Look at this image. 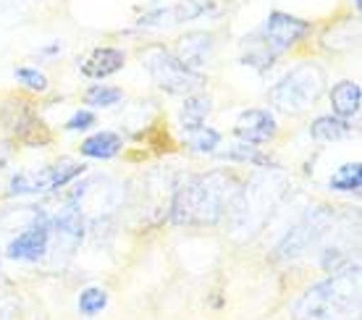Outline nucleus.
<instances>
[{
  "label": "nucleus",
  "instance_id": "nucleus-14",
  "mask_svg": "<svg viewBox=\"0 0 362 320\" xmlns=\"http://www.w3.org/2000/svg\"><path fill=\"white\" fill-rule=\"evenodd\" d=\"M360 102H362V90L357 82H339L331 90V108L339 119H349L354 113H360Z\"/></svg>",
  "mask_w": 362,
  "mask_h": 320
},
{
  "label": "nucleus",
  "instance_id": "nucleus-1",
  "mask_svg": "<svg viewBox=\"0 0 362 320\" xmlns=\"http://www.w3.org/2000/svg\"><path fill=\"white\" fill-rule=\"evenodd\" d=\"M239 186L226 171H210L176 186L171 200V220L179 226H213L231 208Z\"/></svg>",
  "mask_w": 362,
  "mask_h": 320
},
{
  "label": "nucleus",
  "instance_id": "nucleus-17",
  "mask_svg": "<svg viewBox=\"0 0 362 320\" xmlns=\"http://www.w3.org/2000/svg\"><path fill=\"white\" fill-rule=\"evenodd\" d=\"M349 124L346 119H339V116H320V119L313 121L310 126V137L317 139V142H334V139H341L349 134Z\"/></svg>",
  "mask_w": 362,
  "mask_h": 320
},
{
  "label": "nucleus",
  "instance_id": "nucleus-2",
  "mask_svg": "<svg viewBox=\"0 0 362 320\" xmlns=\"http://www.w3.org/2000/svg\"><path fill=\"white\" fill-rule=\"evenodd\" d=\"M360 310V268H339L334 275L308 292L291 304L294 320H352Z\"/></svg>",
  "mask_w": 362,
  "mask_h": 320
},
{
  "label": "nucleus",
  "instance_id": "nucleus-11",
  "mask_svg": "<svg viewBox=\"0 0 362 320\" xmlns=\"http://www.w3.org/2000/svg\"><path fill=\"white\" fill-rule=\"evenodd\" d=\"M276 131H279V126H276L273 113L271 110H263V108L245 110V113L236 119V126H234L236 137L242 139V142H247V145H255V147L271 142V139L276 137Z\"/></svg>",
  "mask_w": 362,
  "mask_h": 320
},
{
  "label": "nucleus",
  "instance_id": "nucleus-5",
  "mask_svg": "<svg viewBox=\"0 0 362 320\" xmlns=\"http://www.w3.org/2000/svg\"><path fill=\"white\" fill-rule=\"evenodd\" d=\"M142 64L147 66L150 76L160 90L171 92V95H192L194 90L202 87V73L192 71L181 64L173 53H168L165 47H150L142 53Z\"/></svg>",
  "mask_w": 362,
  "mask_h": 320
},
{
  "label": "nucleus",
  "instance_id": "nucleus-26",
  "mask_svg": "<svg viewBox=\"0 0 362 320\" xmlns=\"http://www.w3.org/2000/svg\"><path fill=\"white\" fill-rule=\"evenodd\" d=\"M360 3H362V0H354V6H357V8H360Z\"/></svg>",
  "mask_w": 362,
  "mask_h": 320
},
{
  "label": "nucleus",
  "instance_id": "nucleus-9",
  "mask_svg": "<svg viewBox=\"0 0 362 320\" xmlns=\"http://www.w3.org/2000/svg\"><path fill=\"white\" fill-rule=\"evenodd\" d=\"M328 220H331V213L323 211V208L310 211L286 237L281 239V244L276 247V257H281V260H294L302 252H308L310 244L317 242V237L328 229Z\"/></svg>",
  "mask_w": 362,
  "mask_h": 320
},
{
  "label": "nucleus",
  "instance_id": "nucleus-12",
  "mask_svg": "<svg viewBox=\"0 0 362 320\" xmlns=\"http://www.w3.org/2000/svg\"><path fill=\"white\" fill-rule=\"evenodd\" d=\"M210 53H213V37L208 32H189V35L181 37L179 45H176V58L192 71H197L199 66L208 64Z\"/></svg>",
  "mask_w": 362,
  "mask_h": 320
},
{
  "label": "nucleus",
  "instance_id": "nucleus-22",
  "mask_svg": "<svg viewBox=\"0 0 362 320\" xmlns=\"http://www.w3.org/2000/svg\"><path fill=\"white\" fill-rule=\"evenodd\" d=\"M187 145H189V150H194V153H216L218 145H221V134L210 126H199V129H194V131H189Z\"/></svg>",
  "mask_w": 362,
  "mask_h": 320
},
{
  "label": "nucleus",
  "instance_id": "nucleus-4",
  "mask_svg": "<svg viewBox=\"0 0 362 320\" xmlns=\"http://www.w3.org/2000/svg\"><path fill=\"white\" fill-rule=\"evenodd\" d=\"M281 189H284V176L273 165L271 171L255 176L242 192H236V202H234L236 229H247V231L263 229L265 220H268V215L273 211V205L279 202Z\"/></svg>",
  "mask_w": 362,
  "mask_h": 320
},
{
  "label": "nucleus",
  "instance_id": "nucleus-16",
  "mask_svg": "<svg viewBox=\"0 0 362 320\" xmlns=\"http://www.w3.org/2000/svg\"><path fill=\"white\" fill-rule=\"evenodd\" d=\"M210 113V97L202 95H187V100L179 110V124L184 131H194V129L205 126V119Z\"/></svg>",
  "mask_w": 362,
  "mask_h": 320
},
{
  "label": "nucleus",
  "instance_id": "nucleus-23",
  "mask_svg": "<svg viewBox=\"0 0 362 320\" xmlns=\"http://www.w3.org/2000/svg\"><path fill=\"white\" fill-rule=\"evenodd\" d=\"M223 158H228V160H242V163H260L265 165V168H273V163L268 160V158L257 150L255 145H247V142H236L234 147H228V150H223L221 153Z\"/></svg>",
  "mask_w": 362,
  "mask_h": 320
},
{
  "label": "nucleus",
  "instance_id": "nucleus-8",
  "mask_svg": "<svg viewBox=\"0 0 362 320\" xmlns=\"http://www.w3.org/2000/svg\"><path fill=\"white\" fill-rule=\"evenodd\" d=\"M47 249H50V215L37 211L35 220L8 242L6 257L21 263H37L47 255Z\"/></svg>",
  "mask_w": 362,
  "mask_h": 320
},
{
  "label": "nucleus",
  "instance_id": "nucleus-15",
  "mask_svg": "<svg viewBox=\"0 0 362 320\" xmlns=\"http://www.w3.org/2000/svg\"><path fill=\"white\" fill-rule=\"evenodd\" d=\"M121 147H124V139L116 131H98L82 142V155L95 160H110L121 153Z\"/></svg>",
  "mask_w": 362,
  "mask_h": 320
},
{
  "label": "nucleus",
  "instance_id": "nucleus-21",
  "mask_svg": "<svg viewBox=\"0 0 362 320\" xmlns=\"http://www.w3.org/2000/svg\"><path fill=\"white\" fill-rule=\"evenodd\" d=\"M84 100L90 102L92 108H110V105L124 100V92L118 87H108V84H95V87L87 90Z\"/></svg>",
  "mask_w": 362,
  "mask_h": 320
},
{
  "label": "nucleus",
  "instance_id": "nucleus-7",
  "mask_svg": "<svg viewBox=\"0 0 362 320\" xmlns=\"http://www.w3.org/2000/svg\"><path fill=\"white\" fill-rule=\"evenodd\" d=\"M0 121L13 137H18L21 142H27L32 147H42L50 139L42 121L37 119L35 108L24 97H13V100L6 102L3 110H0Z\"/></svg>",
  "mask_w": 362,
  "mask_h": 320
},
{
  "label": "nucleus",
  "instance_id": "nucleus-19",
  "mask_svg": "<svg viewBox=\"0 0 362 320\" xmlns=\"http://www.w3.org/2000/svg\"><path fill=\"white\" fill-rule=\"evenodd\" d=\"M247 40H250V37H247ZM273 61H276V53L271 50V45H268L260 35H255L252 40L247 42V53L242 55V64L255 66L257 71H265Z\"/></svg>",
  "mask_w": 362,
  "mask_h": 320
},
{
  "label": "nucleus",
  "instance_id": "nucleus-20",
  "mask_svg": "<svg viewBox=\"0 0 362 320\" xmlns=\"http://www.w3.org/2000/svg\"><path fill=\"white\" fill-rule=\"evenodd\" d=\"M108 302H110V297L103 286H87V289H82V294H79L76 307H79L82 315L95 318V315H100V312L108 307Z\"/></svg>",
  "mask_w": 362,
  "mask_h": 320
},
{
  "label": "nucleus",
  "instance_id": "nucleus-25",
  "mask_svg": "<svg viewBox=\"0 0 362 320\" xmlns=\"http://www.w3.org/2000/svg\"><path fill=\"white\" fill-rule=\"evenodd\" d=\"M95 124V113L92 110H76L71 119L66 121V129L69 131H84V129H90Z\"/></svg>",
  "mask_w": 362,
  "mask_h": 320
},
{
  "label": "nucleus",
  "instance_id": "nucleus-18",
  "mask_svg": "<svg viewBox=\"0 0 362 320\" xmlns=\"http://www.w3.org/2000/svg\"><path fill=\"white\" fill-rule=\"evenodd\" d=\"M328 186H331L334 192H360L362 165L357 163V160H354V163H344L331 179H328Z\"/></svg>",
  "mask_w": 362,
  "mask_h": 320
},
{
  "label": "nucleus",
  "instance_id": "nucleus-6",
  "mask_svg": "<svg viewBox=\"0 0 362 320\" xmlns=\"http://www.w3.org/2000/svg\"><path fill=\"white\" fill-rule=\"evenodd\" d=\"M79 174H84V165L74 160H58V163L40 168V171H18L8 184L11 197H27V194L55 192L66 184H71Z\"/></svg>",
  "mask_w": 362,
  "mask_h": 320
},
{
  "label": "nucleus",
  "instance_id": "nucleus-13",
  "mask_svg": "<svg viewBox=\"0 0 362 320\" xmlns=\"http://www.w3.org/2000/svg\"><path fill=\"white\" fill-rule=\"evenodd\" d=\"M127 64V55L118 47H98L87 55V61L82 64V73L90 79H105L110 73H116L124 69Z\"/></svg>",
  "mask_w": 362,
  "mask_h": 320
},
{
  "label": "nucleus",
  "instance_id": "nucleus-3",
  "mask_svg": "<svg viewBox=\"0 0 362 320\" xmlns=\"http://www.w3.org/2000/svg\"><path fill=\"white\" fill-rule=\"evenodd\" d=\"M323 92H326V71L317 64H299L279 84H273L268 100L281 113L297 116L310 105H315Z\"/></svg>",
  "mask_w": 362,
  "mask_h": 320
},
{
  "label": "nucleus",
  "instance_id": "nucleus-24",
  "mask_svg": "<svg viewBox=\"0 0 362 320\" xmlns=\"http://www.w3.org/2000/svg\"><path fill=\"white\" fill-rule=\"evenodd\" d=\"M16 79L35 92L47 90V76L42 71H37V69H16Z\"/></svg>",
  "mask_w": 362,
  "mask_h": 320
},
{
  "label": "nucleus",
  "instance_id": "nucleus-10",
  "mask_svg": "<svg viewBox=\"0 0 362 320\" xmlns=\"http://www.w3.org/2000/svg\"><path fill=\"white\" fill-rule=\"evenodd\" d=\"M308 32L310 21L291 16V13H284V11H273L271 16L265 18V27L260 32V37L271 45L273 53L281 55L284 50H289L294 42H299Z\"/></svg>",
  "mask_w": 362,
  "mask_h": 320
}]
</instances>
